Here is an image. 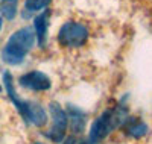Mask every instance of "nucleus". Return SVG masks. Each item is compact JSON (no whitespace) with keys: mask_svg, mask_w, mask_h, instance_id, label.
<instances>
[{"mask_svg":"<svg viewBox=\"0 0 152 144\" xmlns=\"http://www.w3.org/2000/svg\"><path fill=\"white\" fill-rule=\"evenodd\" d=\"M49 111H50V115H52V123L53 124L50 127V130H47L46 137L49 140H52L53 143H61L64 140L69 117H67L66 111L61 108V105H58L56 102H52L49 105Z\"/></svg>","mask_w":152,"mask_h":144,"instance_id":"nucleus-5","label":"nucleus"},{"mask_svg":"<svg viewBox=\"0 0 152 144\" xmlns=\"http://www.w3.org/2000/svg\"><path fill=\"white\" fill-rule=\"evenodd\" d=\"M49 3H50V0H26L24 2V11L26 12H23V17L28 18L32 12H37V11L46 8Z\"/></svg>","mask_w":152,"mask_h":144,"instance_id":"nucleus-10","label":"nucleus"},{"mask_svg":"<svg viewBox=\"0 0 152 144\" xmlns=\"http://www.w3.org/2000/svg\"><path fill=\"white\" fill-rule=\"evenodd\" d=\"M47 17H49V11H44L34 18V33H35V38L40 46H44V41H46Z\"/></svg>","mask_w":152,"mask_h":144,"instance_id":"nucleus-8","label":"nucleus"},{"mask_svg":"<svg viewBox=\"0 0 152 144\" xmlns=\"http://www.w3.org/2000/svg\"><path fill=\"white\" fill-rule=\"evenodd\" d=\"M0 12L2 15L8 20H12L17 14V6H15V2H3L2 6H0Z\"/></svg>","mask_w":152,"mask_h":144,"instance_id":"nucleus-11","label":"nucleus"},{"mask_svg":"<svg viewBox=\"0 0 152 144\" xmlns=\"http://www.w3.org/2000/svg\"><path fill=\"white\" fill-rule=\"evenodd\" d=\"M126 117H128V114H126V108L123 106H117V108L105 111L91 126L90 144H96L99 141H102L111 130L122 126V123L126 120Z\"/></svg>","mask_w":152,"mask_h":144,"instance_id":"nucleus-3","label":"nucleus"},{"mask_svg":"<svg viewBox=\"0 0 152 144\" xmlns=\"http://www.w3.org/2000/svg\"><path fill=\"white\" fill-rule=\"evenodd\" d=\"M3 2H15V0H3Z\"/></svg>","mask_w":152,"mask_h":144,"instance_id":"nucleus-13","label":"nucleus"},{"mask_svg":"<svg viewBox=\"0 0 152 144\" xmlns=\"http://www.w3.org/2000/svg\"><path fill=\"white\" fill-rule=\"evenodd\" d=\"M35 44V33L32 28H24L14 32L2 50V59L9 65H18Z\"/></svg>","mask_w":152,"mask_h":144,"instance_id":"nucleus-1","label":"nucleus"},{"mask_svg":"<svg viewBox=\"0 0 152 144\" xmlns=\"http://www.w3.org/2000/svg\"><path fill=\"white\" fill-rule=\"evenodd\" d=\"M20 84L21 87L29 88L32 91H46L52 87L49 76H46L43 71H37V70L20 76Z\"/></svg>","mask_w":152,"mask_h":144,"instance_id":"nucleus-6","label":"nucleus"},{"mask_svg":"<svg viewBox=\"0 0 152 144\" xmlns=\"http://www.w3.org/2000/svg\"><path fill=\"white\" fill-rule=\"evenodd\" d=\"M0 29H2V18H0Z\"/></svg>","mask_w":152,"mask_h":144,"instance_id":"nucleus-14","label":"nucleus"},{"mask_svg":"<svg viewBox=\"0 0 152 144\" xmlns=\"http://www.w3.org/2000/svg\"><path fill=\"white\" fill-rule=\"evenodd\" d=\"M3 82H5V87H6V91H8V96L9 99L14 102L17 111L20 112L21 119L24 120V123H32L38 127H41L46 124L47 121V115L44 112V109L41 108L40 103L37 102H29V100H20L15 94V89H14V85H12V76L6 71L3 74Z\"/></svg>","mask_w":152,"mask_h":144,"instance_id":"nucleus-2","label":"nucleus"},{"mask_svg":"<svg viewBox=\"0 0 152 144\" xmlns=\"http://www.w3.org/2000/svg\"><path fill=\"white\" fill-rule=\"evenodd\" d=\"M81 144H90V141H88V143H81Z\"/></svg>","mask_w":152,"mask_h":144,"instance_id":"nucleus-15","label":"nucleus"},{"mask_svg":"<svg viewBox=\"0 0 152 144\" xmlns=\"http://www.w3.org/2000/svg\"><path fill=\"white\" fill-rule=\"evenodd\" d=\"M69 115H70V127L75 134H82L87 123V114L76 106H69Z\"/></svg>","mask_w":152,"mask_h":144,"instance_id":"nucleus-7","label":"nucleus"},{"mask_svg":"<svg viewBox=\"0 0 152 144\" xmlns=\"http://www.w3.org/2000/svg\"><path fill=\"white\" fill-rule=\"evenodd\" d=\"M0 89H2V88H0Z\"/></svg>","mask_w":152,"mask_h":144,"instance_id":"nucleus-17","label":"nucleus"},{"mask_svg":"<svg viewBox=\"0 0 152 144\" xmlns=\"http://www.w3.org/2000/svg\"><path fill=\"white\" fill-rule=\"evenodd\" d=\"M122 124L126 130V134L129 137H134V138H140L148 132V126L138 119H128V117H126V120Z\"/></svg>","mask_w":152,"mask_h":144,"instance_id":"nucleus-9","label":"nucleus"},{"mask_svg":"<svg viewBox=\"0 0 152 144\" xmlns=\"http://www.w3.org/2000/svg\"><path fill=\"white\" fill-rule=\"evenodd\" d=\"M88 38V29L81 23L67 21L61 26L58 41L64 47H81Z\"/></svg>","mask_w":152,"mask_h":144,"instance_id":"nucleus-4","label":"nucleus"},{"mask_svg":"<svg viewBox=\"0 0 152 144\" xmlns=\"http://www.w3.org/2000/svg\"><path fill=\"white\" fill-rule=\"evenodd\" d=\"M64 144H76V140L73 138V137H69L67 140H66V143Z\"/></svg>","mask_w":152,"mask_h":144,"instance_id":"nucleus-12","label":"nucleus"},{"mask_svg":"<svg viewBox=\"0 0 152 144\" xmlns=\"http://www.w3.org/2000/svg\"><path fill=\"white\" fill-rule=\"evenodd\" d=\"M35 144H41V143H35Z\"/></svg>","mask_w":152,"mask_h":144,"instance_id":"nucleus-16","label":"nucleus"}]
</instances>
